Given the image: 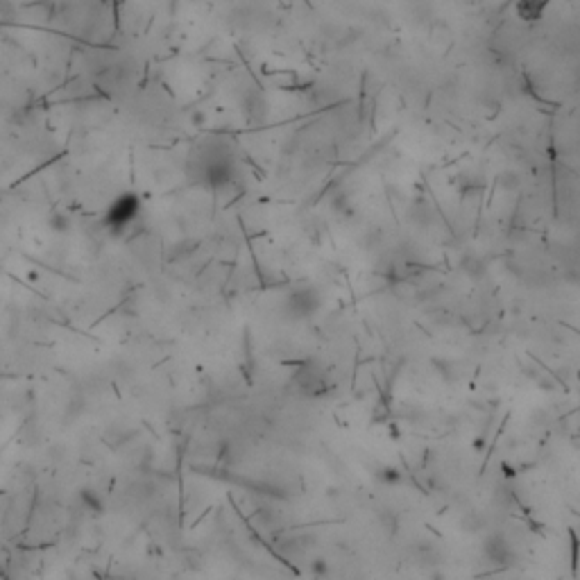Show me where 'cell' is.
Segmentation results:
<instances>
[{"label":"cell","mask_w":580,"mask_h":580,"mask_svg":"<svg viewBox=\"0 0 580 580\" xmlns=\"http://www.w3.org/2000/svg\"><path fill=\"white\" fill-rule=\"evenodd\" d=\"M141 211H143V202L136 193H121L116 200H111L107 211H104L102 227L114 236H123L139 220Z\"/></svg>","instance_id":"obj_1"}]
</instances>
